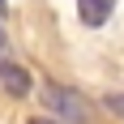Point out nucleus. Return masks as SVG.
<instances>
[{
    "mask_svg": "<svg viewBox=\"0 0 124 124\" xmlns=\"http://www.w3.org/2000/svg\"><path fill=\"white\" fill-rule=\"evenodd\" d=\"M111 13H116V0H77V17H81V26H90V30L107 26Z\"/></svg>",
    "mask_w": 124,
    "mask_h": 124,
    "instance_id": "obj_3",
    "label": "nucleus"
},
{
    "mask_svg": "<svg viewBox=\"0 0 124 124\" xmlns=\"http://www.w3.org/2000/svg\"><path fill=\"white\" fill-rule=\"evenodd\" d=\"M103 107H107L111 116H120V120H124V90H111V94H103Z\"/></svg>",
    "mask_w": 124,
    "mask_h": 124,
    "instance_id": "obj_4",
    "label": "nucleus"
},
{
    "mask_svg": "<svg viewBox=\"0 0 124 124\" xmlns=\"http://www.w3.org/2000/svg\"><path fill=\"white\" fill-rule=\"evenodd\" d=\"M26 124H60V120H51V116H30Z\"/></svg>",
    "mask_w": 124,
    "mask_h": 124,
    "instance_id": "obj_6",
    "label": "nucleus"
},
{
    "mask_svg": "<svg viewBox=\"0 0 124 124\" xmlns=\"http://www.w3.org/2000/svg\"><path fill=\"white\" fill-rule=\"evenodd\" d=\"M43 107L51 111V120H60V124H90L94 120V103L81 90L64 86V81H47L43 86Z\"/></svg>",
    "mask_w": 124,
    "mask_h": 124,
    "instance_id": "obj_1",
    "label": "nucleus"
},
{
    "mask_svg": "<svg viewBox=\"0 0 124 124\" xmlns=\"http://www.w3.org/2000/svg\"><path fill=\"white\" fill-rule=\"evenodd\" d=\"M0 90H4V94H13V99H26V94L34 90V81H30V73H26L22 64L0 60Z\"/></svg>",
    "mask_w": 124,
    "mask_h": 124,
    "instance_id": "obj_2",
    "label": "nucleus"
},
{
    "mask_svg": "<svg viewBox=\"0 0 124 124\" xmlns=\"http://www.w3.org/2000/svg\"><path fill=\"white\" fill-rule=\"evenodd\" d=\"M0 60H9V34L0 30Z\"/></svg>",
    "mask_w": 124,
    "mask_h": 124,
    "instance_id": "obj_5",
    "label": "nucleus"
},
{
    "mask_svg": "<svg viewBox=\"0 0 124 124\" xmlns=\"http://www.w3.org/2000/svg\"><path fill=\"white\" fill-rule=\"evenodd\" d=\"M0 17H4V0H0Z\"/></svg>",
    "mask_w": 124,
    "mask_h": 124,
    "instance_id": "obj_7",
    "label": "nucleus"
}]
</instances>
